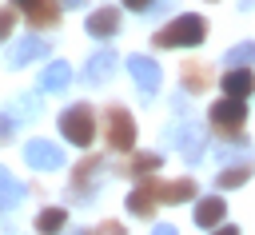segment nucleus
Segmentation results:
<instances>
[{
  "mask_svg": "<svg viewBox=\"0 0 255 235\" xmlns=\"http://www.w3.org/2000/svg\"><path fill=\"white\" fill-rule=\"evenodd\" d=\"M243 119H247V108H243L239 96H223V100H215L211 112H207V123H211V131H215L219 139H231V143H243V147H247V139H243Z\"/></svg>",
  "mask_w": 255,
  "mask_h": 235,
  "instance_id": "1",
  "label": "nucleus"
},
{
  "mask_svg": "<svg viewBox=\"0 0 255 235\" xmlns=\"http://www.w3.org/2000/svg\"><path fill=\"white\" fill-rule=\"evenodd\" d=\"M203 36H207V20L191 12V16H175L171 24H163L151 36V44L155 48H195V44H203Z\"/></svg>",
  "mask_w": 255,
  "mask_h": 235,
  "instance_id": "2",
  "label": "nucleus"
},
{
  "mask_svg": "<svg viewBox=\"0 0 255 235\" xmlns=\"http://www.w3.org/2000/svg\"><path fill=\"white\" fill-rule=\"evenodd\" d=\"M96 131H100V116H96L92 104H72V108L60 112V135H64L68 143H76V147H92Z\"/></svg>",
  "mask_w": 255,
  "mask_h": 235,
  "instance_id": "3",
  "label": "nucleus"
},
{
  "mask_svg": "<svg viewBox=\"0 0 255 235\" xmlns=\"http://www.w3.org/2000/svg\"><path fill=\"white\" fill-rule=\"evenodd\" d=\"M100 119H104L100 127H104L108 147L112 151H131V143H135V119H131V112L120 108V104H112V108H104Z\"/></svg>",
  "mask_w": 255,
  "mask_h": 235,
  "instance_id": "4",
  "label": "nucleus"
},
{
  "mask_svg": "<svg viewBox=\"0 0 255 235\" xmlns=\"http://www.w3.org/2000/svg\"><path fill=\"white\" fill-rule=\"evenodd\" d=\"M155 203H159V179L143 175V179L128 191V211H131L135 219H151V215H155Z\"/></svg>",
  "mask_w": 255,
  "mask_h": 235,
  "instance_id": "5",
  "label": "nucleus"
},
{
  "mask_svg": "<svg viewBox=\"0 0 255 235\" xmlns=\"http://www.w3.org/2000/svg\"><path fill=\"white\" fill-rule=\"evenodd\" d=\"M167 143H179V151H183L187 163L203 159V151H207V135H203L195 123H179V127H171V131H167Z\"/></svg>",
  "mask_w": 255,
  "mask_h": 235,
  "instance_id": "6",
  "label": "nucleus"
},
{
  "mask_svg": "<svg viewBox=\"0 0 255 235\" xmlns=\"http://www.w3.org/2000/svg\"><path fill=\"white\" fill-rule=\"evenodd\" d=\"M100 167H104V159L100 155H84L80 163H76V171H72V199H88L92 195V183H96V175H100Z\"/></svg>",
  "mask_w": 255,
  "mask_h": 235,
  "instance_id": "7",
  "label": "nucleus"
},
{
  "mask_svg": "<svg viewBox=\"0 0 255 235\" xmlns=\"http://www.w3.org/2000/svg\"><path fill=\"white\" fill-rule=\"evenodd\" d=\"M24 159H28L32 167H40V171H56V167L64 163L60 147H56V143H48V139H32V143L24 147Z\"/></svg>",
  "mask_w": 255,
  "mask_h": 235,
  "instance_id": "8",
  "label": "nucleus"
},
{
  "mask_svg": "<svg viewBox=\"0 0 255 235\" xmlns=\"http://www.w3.org/2000/svg\"><path fill=\"white\" fill-rule=\"evenodd\" d=\"M128 68H131V76H135V84H139L143 96H155V92H159V64H155V60H147V56H131Z\"/></svg>",
  "mask_w": 255,
  "mask_h": 235,
  "instance_id": "9",
  "label": "nucleus"
},
{
  "mask_svg": "<svg viewBox=\"0 0 255 235\" xmlns=\"http://www.w3.org/2000/svg\"><path fill=\"white\" fill-rule=\"evenodd\" d=\"M116 32H120V8L104 4V8H96V12L88 16V36L108 40V36H116Z\"/></svg>",
  "mask_w": 255,
  "mask_h": 235,
  "instance_id": "10",
  "label": "nucleus"
},
{
  "mask_svg": "<svg viewBox=\"0 0 255 235\" xmlns=\"http://www.w3.org/2000/svg\"><path fill=\"white\" fill-rule=\"evenodd\" d=\"M223 92H227V96H239V100H247V96L255 92V72H251L247 64H239V68H227V72H223Z\"/></svg>",
  "mask_w": 255,
  "mask_h": 235,
  "instance_id": "11",
  "label": "nucleus"
},
{
  "mask_svg": "<svg viewBox=\"0 0 255 235\" xmlns=\"http://www.w3.org/2000/svg\"><path fill=\"white\" fill-rule=\"evenodd\" d=\"M223 219H227L223 195H203V199L195 203V223H199V227H219Z\"/></svg>",
  "mask_w": 255,
  "mask_h": 235,
  "instance_id": "12",
  "label": "nucleus"
},
{
  "mask_svg": "<svg viewBox=\"0 0 255 235\" xmlns=\"http://www.w3.org/2000/svg\"><path fill=\"white\" fill-rule=\"evenodd\" d=\"M28 12V28H56L60 24V0H36L32 8H24Z\"/></svg>",
  "mask_w": 255,
  "mask_h": 235,
  "instance_id": "13",
  "label": "nucleus"
},
{
  "mask_svg": "<svg viewBox=\"0 0 255 235\" xmlns=\"http://www.w3.org/2000/svg\"><path fill=\"white\" fill-rule=\"evenodd\" d=\"M44 56H48V44H44L40 36H28V40H20V44L12 48L8 64H12V68H24V64H32V60H44Z\"/></svg>",
  "mask_w": 255,
  "mask_h": 235,
  "instance_id": "14",
  "label": "nucleus"
},
{
  "mask_svg": "<svg viewBox=\"0 0 255 235\" xmlns=\"http://www.w3.org/2000/svg\"><path fill=\"white\" fill-rule=\"evenodd\" d=\"M207 88H211V68H207L203 60H187V64H183V92L199 96V92H207Z\"/></svg>",
  "mask_w": 255,
  "mask_h": 235,
  "instance_id": "15",
  "label": "nucleus"
},
{
  "mask_svg": "<svg viewBox=\"0 0 255 235\" xmlns=\"http://www.w3.org/2000/svg\"><path fill=\"white\" fill-rule=\"evenodd\" d=\"M251 171H255V163H251L247 155H239L235 163H227V167L219 171L215 187H239V183H247V179H251Z\"/></svg>",
  "mask_w": 255,
  "mask_h": 235,
  "instance_id": "16",
  "label": "nucleus"
},
{
  "mask_svg": "<svg viewBox=\"0 0 255 235\" xmlns=\"http://www.w3.org/2000/svg\"><path fill=\"white\" fill-rule=\"evenodd\" d=\"M68 80H72V68H68L64 60H52V64L44 68V76H40V92H64Z\"/></svg>",
  "mask_w": 255,
  "mask_h": 235,
  "instance_id": "17",
  "label": "nucleus"
},
{
  "mask_svg": "<svg viewBox=\"0 0 255 235\" xmlns=\"http://www.w3.org/2000/svg\"><path fill=\"white\" fill-rule=\"evenodd\" d=\"M159 163H163V155H155V151H135L131 159H124V171H128L131 179H143V175L159 171Z\"/></svg>",
  "mask_w": 255,
  "mask_h": 235,
  "instance_id": "18",
  "label": "nucleus"
},
{
  "mask_svg": "<svg viewBox=\"0 0 255 235\" xmlns=\"http://www.w3.org/2000/svg\"><path fill=\"white\" fill-rule=\"evenodd\" d=\"M112 68H116V52H96L92 60H88V68H84V76H88V84H104L108 76H112Z\"/></svg>",
  "mask_w": 255,
  "mask_h": 235,
  "instance_id": "19",
  "label": "nucleus"
},
{
  "mask_svg": "<svg viewBox=\"0 0 255 235\" xmlns=\"http://www.w3.org/2000/svg\"><path fill=\"white\" fill-rule=\"evenodd\" d=\"M187 199H195V179L159 183V203H187Z\"/></svg>",
  "mask_w": 255,
  "mask_h": 235,
  "instance_id": "20",
  "label": "nucleus"
},
{
  "mask_svg": "<svg viewBox=\"0 0 255 235\" xmlns=\"http://www.w3.org/2000/svg\"><path fill=\"white\" fill-rule=\"evenodd\" d=\"M64 223H68V211H64V207H44V211L36 215V231H40V235H60Z\"/></svg>",
  "mask_w": 255,
  "mask_h": 235,
  "instance_id": "21",
  "label": "nucleus"
},
{
  "mask_svg": "<svg viewBox=\"0 0 255 235\" xmlns=\"http://www.w3.org/2000/svg\"><path fill=\"white\" fill-rule=\"evenodd\" d=\"M20 199H24V183H16L8 167H0V207H16Z\"/></svg>",
  "mask_w": 255,
  "mask_h": 235,
  "instance_id": "22",
  "label": "nucleus"
},
{
  "mask_svg": "<svg viewBox=\"0 0 255 235\" xmlns=\"http://www.w3.org/2000/svg\"><path fill=\"white\" fill-rule=\"evenodd\" d=\"M227 68H239V64H251L255 60V40H247V44H235V48H227Z\"/></svg>",
  "mask_w": 255,
  "mask_h": 235,
  "instance_id": "23",
  "label": "nucleus"
},
{
  "mask_svg": "<svg viewBox=\"0 0 255 235\" xmlns=\"http://www.w3.org/2000/svg\"><path fill=\"white\" fill-rule=\"evenodd\" d=\"M12 28H16V4H4L0 8V40H8Z\"/></svg>",
  "mask_w": 255,
  "mask_h": 235,
  "instance_id": "24",
  "label": "nucleus"
},
{
  "mask_svg": "<svg viewBox=\"0 0 255 235\" xmlns=\"http://www.w3.org/2000/svg\"><path fill=\"white\" fill-rule=\"evenodd\" d=\"M12 135H16V116L8 112V116H0V143H8Z\"/></svg>",
  "mask_w": 255,
  "mask_h": 235,
  "instance_id": "25",
  "label": "nucleus"
},
{
  "mask_svg": "<svg viewBox=\"0 0 255 235\" xmlns=\"http://www.w3.org/2000/svg\"><path fill=\"white\" fill-rule=\"evenodd\" d=\"M155 0H124V8H131V12H147Z\"/></svg>",
  "mask_w": 255,
  "mask_h": 235,
  "instance_id": "26",
  "label": "nucleus"
},
{
  "mask_svg": "<svg viewBox=\"0 0 255 235\" xmlns=\"http://www.w3.org/2000/svg\"><path fill=\"white\" fill-rule=\"evenodd\" d=\"M151 235H179V231H175V227H171V223H159V227H155V231H151Z\"/></svg>",
  "mask_w": 255,
  "mask_h": 235,
  "instance_id": "27",
  "label": "nucleus"
},
{
  "mask_svg": "<svg viewBox=\"0 0 255 235\" xmlns=\"http://www.w3.org/2000/svg\"><path fill=\"white\" fill-rule=\"evenodd\" d=\"M211 235H239V227H231V223H223L219 231H211Z\"/></svg>",
  "mask_w": 255,
  "mask_h": 235,
  "instance_id": "28",
  "label": "nucleus"
},
{
  "mask_svg": "<svg viewBox=\"0 0 255 235\" xmlns=\"http://www.w3.org/2000/svg\"><path fill=\"white\" fill-rule=\"evenodd\" d=\"M64 4H68V8H84L88 0H64Z\"/></svg>",
  "mask_w": 255,
  "mask_h": 235,
  "instance_id": "29",
  "label": "nucleus"
},
{
  "mask_svg": "<svg viewBox=\"0 0 255 235\" xmlns=\"http://www.w3.org/2000/svg\"><path fill=\"white\" fill-rule=\"evenodd\" d=\"M12 4H16V8H32L36 0H12Z\"/></svg>",
  "mask_w": 255,
  "mask_h": 235,
  "instance_id": "30",
  "label": "nucleus"
},
{
  "mask_svg": "<svg viewBox=\"0 0 255 235\" xmlns=\"http://www.w3.org/2000/svg\"><path fill=\"white\" fill-rule=\"evenodd\" d=\"M239 8H255V0H239Z\"/></svg>",
  "mask_w": 255,
  "mask_h": 235,
  "instance_id": "31",
  "label": "nucleus"
}]
</instances>
